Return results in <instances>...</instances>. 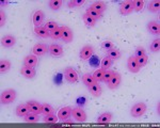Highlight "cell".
Segmentation results:
<instances>
[{
	"instance_id": "obj_1",
	"label": "cell",
	"mask_w": 160,
	"mask_h": 128,
	"mask_svg": "<svg viewBox=\"0 0 160 128\" xmlns=\"http://www.w3.org/2000/svg\"><path fill=\"white\" fill-rule=\"evenodd\" d=\"M16 99V91L13 89L6 90L1 93L0 96V101L2 105H10Z\"/></svg>"
},
{
	"instance_id": "obj_2",
	"label": "cell",
	"mask_w": 160,
	"mask_h": 128,
	"mask_svg": "<svg viewBox=\"0 0 160 128\" xmlns=\"http://www.w3.org/2000/svg\"><path fill=\"white\" fill-rule=\"evenodd\" d=\"M148 110V106H146L144 102H137L133 105L130 109V114L133 117H140L142 116Z\"/></svg>"
},
{
	"instance_id": "obj_3",
	"label": "cell",
	"mask_w": 160,
	"mask_h": 128,
	"mask_svg": "<svg viewBox=\"0 0 160 128\" xmlns=\"http://www.w3.org/2000/svg\"><path fill=\"white\" fill-rule=\"evenodd\" d=\"M72 116L76 120L77 122H80V123H83L87 121V113L81 107H74L72 109Z\"/></svg>"
},
{
	"instance_id": "obj_4",
	"label": "cell",
	"mask_w": 160,
	"mask_h": 128,
	"mask_svg": "<svg viewBox=\"0 0 160 128\" xmlns=\"http://www.w3.org/2000/svg\"><path fill=\"white\" fill-rule=\"evenodd\" d=\"M64 78H65V80L69 83H76L77 81H78L79 77H78L77 71H75L73 67L68 66V67H66L65 70H64Z\"/></svg>"
},
{
	"instance_id": "obj_5",
	"label": "cell",
	"mask_w": 160,
	"mask_h": 128,
	"mask_svg": "<svg viewBox=\"0 0 160 128\" xmlns=\"http://www.w3.org/2000/svg\"><path fill=\"white\" fill-rule=\"evenodd\" d=\"M61 30H62L61 40L63 41L64 43H66V44H68V43L73 42V40H74L73 30H72L69 27H68V26H62Z\"/></svg>"
},
{
	"instance_id": "obj_6",
	"label": "cell",
	"mask_w": 160,
	"mask_h": 128,
	"mask_svg": "<svg viewBox=\"0 0 160 128\" xmlns=\"http://www.w3.org/2000/svg\"><path fill=\"white\" fill-rule=\"evenodd\" d=\"M93 55H94V48H93L91 45H84L83 47H82V49L80 50V52H79L80 59H81V60H83V61L90 60Z\"/></svg>"
},
{
	"instance_id": "obj_7",
	"label": "cell",
	"mask_w": 160,
	"mask_h": 128,
	"mask_svg": "<svg viewBox=\"0 0 160 128\" xmlns=\"http://www.w3.org/2000/svg\"><path fill=\"white\" fill-rule=\"evenodd\" d=\"M133 12V7H132V1L130 0H125L122 3L120 4V13L124 16H127V15L131 14Z\"/></svg>"
},
{
	"instance_id": "obj_8",
	"label": "cell",
	"mask_w": 160,
	"mask_h": 128,
	"mask_svg": "<svg viewBox=\"0 0 160 128\" xmlns=\"http://www.w3.org/2000/svg\"><path fill=\"white\" fill-rule=\"evenodd\" d=\"M47 52H49V46L42 44V43L35 44L34 47L32 48V53L35 56H45Z\"/></svg>"
},
{
	"instance_id": "obj_9",
	"label": "cell",
	"mask_w": 160,
	"mask_h": 128,
	"mask_svg": "<svg viewBox=\"0 0 160 128\" xmlns=\"http://www.w3.org/2000/svg\"><path fill=\"white\" fill-rule=\"evenodd\" d=\"M121 81H122V76H121V74L114 73L113 76L111 77L110 80L107 82V86L110 90H115L117 88H118V86L121 84Z\"/></svg>"
},
{
	"instance_id": "obj_10",
	"label": "cell",
	"mask_w": 160,
	"mask_h": 128,
	"mask_svg": "<svg viewBox=\"0 0 160 128\" xmlns=\"http://www.w3.org/2000/svg\"><path fill=\"white\" fill-rule=\"evenodd\" d=\"M127 67H128V70H129V71H131V73H133V74L139 73L141 70V67L139 66L138 62H137V58L133 57V56H131V57L128 58Z\"/></svg>"
},
{
	"instance_id": "obj_11",
	"label": "cell",
	"mask_w": 160,
	"mask_h": 128,
	"mask_svg": "<svg viewBox=\"0 0 160 128\" xmlns=\"http://www.w3.org/2000/svg\"><path fill=\"white\" fill-rule=\"evenodd\" d=\"M38 59L35 55H29L26 56L24 58V66H28V67H32L34 68L35 66H38Z\"/></svg>"
},
{
	"instance_id": "obj_12",
	"label": "cell",
	"mask_w": 160,
	"mask_h": 128,
	"mask_svg": "<svg viewBox=\"0 0 160 128\" xmlns=\"http://www.w3.org/2000/svg\"><path fill=\"white\" fill-rule=\"evenodd\" d=\"M49 53L55 58H60L64 55V50L59 44H51L49 46Z\"/></svg>"
},
{
	"instance_id": "obj_13",
	"label": "cell",
	"mask_w": 160,
	"mask_h": 128,
	"mask_svg": "<svg viewBox=\"0 0 160 128\" xmlns=\"http://www.w3.org/2000/svg\"><path fill=\"white\" fill-rule=\"evenodd\" d=\"M15 44H16V38L13 37V35L8 34L1 37V45L4 48H11Z\"/></svg>"
},
{
	"instance_id": "obj_14",
	"label": "cell",
	"mask_w": 160,
	"mask_h": 128,
	"mask_svg": "<svg viewBox=\"0 0 160 128\" xmlns=\"http://www.w3.org/2000/svg\"><path fill=\"white\" fill-rule=\"evenodd\" d=\"M58 117L60 121H65V120H68L69 116L72 115V108L71 107H62V108L58 111Z\"/></svg>"
},
{
	"instance_id": "obj_15",
	"label": "cell",
	"mask_w": 160,
	"mask_h": 128,
	"mask_svg": "<svg viewBox=\"0 0 160 128\" xmlns=\"http://www.w3.org/2000/svg\"><path fill=\"white\" fill-rule=\"evenodd\" d=\"M27 106L29 107L30 112H33V113H37L40 115L42 113V104H40L37 101H29L27 102Z\"/></svg>"
},
{
	"instance_id": "obj_16",
	"label": "cell",
	"mask_w": 160,
	"mask_h": 128,
	"mask_svg": "<svg viewBox=\"0 0 160 128\" xmlns=\"http://www.w3.org/2000/svg\"><path fill=\"white\" fill-rule=\"evenodd\" d=\"M44 18H45V15H44L43 11H41V10H38V11H35L34 14H33L32 22H33V24H34L35 27H40V26L43 24Z\"/></svg>"
},
{
	"instance_id": "obj_17",
	"label": "cell",
	"mask_w": 160,
	"mask_h": 128,
	"mask_svg": "<svg viewBox=\"0 0 160 128\" xmlns=\"http://www.w3.org/2000/svg\"><path fill=\"white\" fill-rule=\"evenodd\" d=\"M20 74L27 79H32L34 78L35 75H37V71L32 67H28V66H22L20 68Z\"/></svg>"
},
{
	"instance_id": "obj_18",
	"label": "cell",
	"mask_w": 160,
	"mask_h": 128,
	"mask_svg": "<svg viewBox=\"0 0 160 128\" xmlns=\"http://www.w3.org/2000/svg\"><path fill=\"white\" fill-rule=\"evenodd\" d=\"M29 112H30V110H29V107L27 106V104H20L16 107V109H15V113H16L17 116H20V117H25Z\"/></svg>"
},
{
	"instance_id": "obj_19",
	"label": "cell",
	"mask_w": 160,
	"mask_h": 128,
	"mask_svg": "<svg viewBox=\"0 0 160 128\" xmlns=\"http://www.w3.org/2000/svg\"><path fill=\"white\" fill-rule=\"evenodd\" d=\"M148 30L149 33L154 35H159L160 33V25L158 22H155V20H152L148 24Z\"/></svg>"
},
{
	"instance_id": "obj_20",
	"label": "cell",
	"mask_w": 160,
	"mask_h": 128,
	"mask_svg": "<svg viewBox=\"0 0 160 128\" xmlns=\"http://www.w3.org/2000/svg\"><path fill=\"white\" fill-rule=\"evenodd\" d=\"M113 115L111 112H104L97 117V123L98 124H109V123L112 121Z\"/></svg>"
},
{
	"instance_id": "obj_21",
	"label": "cell",
	"mask_w": 160,
	"mask_h": 128,
	"mask_svg": "<svg viewBox=\"0 0 160 128\" xmlns=\"http://www.w3.org/2000/svg\"><path fill=\"white\" fill-rule=\"evenodd\" d=\"M89 92L92 94L94 97H99L100 95H102V86H100V84L98 82L92 84L91 86H89Z\"/></svg>"
},
{
	"instance_id": "obj_22",
	"label": "cell",
	"mask_w": 160,
	"mask_h": 128,
	"mask_svg": "<svg viewBox=\"0 0 160 128\" xmlns=\"http://www.w3.org/2000/svg\"><path fill=\"white\" fill-rule=\"evenodd\" d=\"M92 9H94L95 11L99 12L100 14H102L106 10H107V3L104 1H94L91 6Z\"/></svg>"
},
{
	"instance_id": "obj_23",
	"label": "cell",
	"mask_w": 160,
	"mask_h": 128,
	"mask_svg": "<svg viewBox=\"0 0 160 128\" xmlns=\"http://www.w3.org/2000/svg\"><path fill=\"white\" fill-rule=\"evenodd\" d=\"M34 33H35V35H38V37H43V38L50 37V32H48L44 26L35 27L34 28Z\"/></svg>"
},
{
	"instance_id": "obj_24",
	"label": "cell",
	"mask_w": 160,
	"mask_h": 128,
	"mask_svg": "<svg viewBox=\"0 0 160 128\" xmlns=\"http://www.w3.org/2000/svg\"><path fill=\"white\" fill-rule=\"evenodd\" d=\"M107 57L110 58L112 61H115L122 57V52L118 49H117V48H113V49L107 51Z\"/></svg>"
},
{
	"instance_id": "obj_25",
	"label": "cell",
	"mask_w": 160,
	"mask_h": 128,
	"mask_svg": "<svg viewBox=\"0 0 160 128\" xmlns=\"http://www.w3.org/2000/svg\"><path fill=\"white\" fill-rule=\"evenodd\" d=\"M82 20H83L84 25H86L87 27H89V28L95 27V25H96V22H97V20H95L94 18H92L91 16H89L87 13H84V14L82 15Z\"/></svg>"
},
{
	"instance_id": "obj_26",
	"label": "cell",
	"mask_w": 160,
	"mask_h": 128,
	"mask_svg": "<svg viewBox=\"0 0 160 128\" xmlns=\"http://www.w3.org/2000/svg\"><path fill=\"white\" fill-rule=\"evenodd\" d=\"M82 82L89 88V86H91L92 84L96 83L97 81L95 80V78L93 77V75H91V74H84V75L82 76Z\"/></svg>"
},
{
	"instance_id": "obj_27",
	"label": "cell",
	"mask_w": 160,
	"mask_h": 128,
	"mask_svg": "<svg viewBox=\"0 0 160 128\" xmlns=\"http://www.w3.org/2000/svg\"><path fill=\"white\" fill-rule=\"evenodd\" d=\"M148 11L153 13H158L160 11V1L159 0H153L148 2Z\"/></svg>"
},
{
	"instance_id": "obj_28",
	"label": "cell",
	"mask_w": 160,
	"mask_h": 128,
	"mask_svg": "<svg viewBox=\"0 0 160 128\" xmlns=\"http://www.w3.org/2000/svg\"><path fill=\"white\" fill-rule=\"evenodd\" d=\"M11 66L12 64L9 60H1L0 61V73L1 74L8 73V71L11 70Z\"/></svg>"
},
{
	"instance_id": "obj_29",
	"label": "cell",
	"mask_w": 160,
	"mask_h": 128,
	"mask_svg": "<svg viewBox=\"0 0 160 128\" xmlns=\"http://www.w3.org/2000/svg\"><path fill=\"white\" fill-rule=\"evenodd\" d=\"M113 64V61L111 60L110 58H108L107 56L106 57H104L102 59V61H100V67L102 68V70H109V68L112 66Z\"/></svg>"
},
{
	"instance_id": "obj_30",
	"label": "cell",
	"mask_w": 160,
	"mask_h": 128,
	"mask_svg": "<svg viewBox=\"0 0 160 128\" xmlns=\"http://www.w3.org/2000/svg\"><path fill=\"white\" fill-rule=\"evenodd\" d=\"M26 123H37L40 121V117H38V114L33 113V112H29L26 116L24 117Z\"/></svg>"
},
{
	"instance_id": "obj_31",
	"label": "cell",
	"mask_w": 160,
	"mask_h": 128,
	"mask_svg": "<svg viewBox=\"0 0 160 128\" xmlns=\"http://www.w3.org/2000/svg\"><path fill=\"white\" fill-rule=\"evenodd\" d=\"M87 14L89 15V16H91L92 18H94L95 20H99L102 17V14H100L99 12L95 11V10L92 9L91 7H88V9H87Z\"/></svg>"
},
{
	"instance_id": "obj_32",
	"label": "cell",
	"mask_w": 160,
	"mask_h": 128,
	"mask_svg": "<svg viewBox=\"0 0 160 128\" xmlns=\"http://www.w3.org/2000/svg\"><path fill=\"white\" fill-rule=\"evenodd\" d=\"M100 47H102V50H105L106 52H107V51H109L111 49H113V48H115V45H114V43H113L112 41L106 40V41H104V42L102 43Z\"/></svg>"
},
{
	"instance_id": "obj_33",
	"label": "cell",
	"mask_w": 160,
	"mask_h": 128,
	"mask_svg": "<svg viewBox=\"0 0 160 128\" xmlns=\"http://www.w3.org/2000/svg\"><path fill=\"white\" fill-rule=\"evenodd\" d=\"M59 117L58 115L52 113V114H48V115H45L43 119V121L45 123H47V124H55V123L58 122Z\"/></svg>"
},
{
	"instance_id": "obj_34",
	"label": "cell",
	"mask_w": 160,
	"mask_h": 128,
	"mask_svg": "<svg viewBox=\"0 0 160 128\" xmlns=\"http://www.w3.org/2000/svg\"><path fill=\"white\" fill-rule=\"evenodd\" d=\"M48 6H49L51 10L57 11V10H59L63 6V1H62V0H50V1L48 2Z\"/></svg>"
},
{
	"instance_id": "obj_35",
	"label": "cell",
	"mask_w": 160,
	"mask_h": 128,
	"mask_svg": "<svg viewBox=\"0 0 160 128\" xmlns=\"http://www.w3.org/2000/svg\"><path fill=\"white\" fill-rule=\"evenodd\" d=\"M42 113L44 115H48V114H52L55 113V109L52 106H50L49 104H42Z\"/></svg>"
},
{
	"instance_id": "obj_36",
	"label": "cell",
	"mask_w": 160,
	"mask_h": 128,
	"mask_svg": "<svg viewBox=\"0 0 160 128\" xmlns=\"http://www.w3.org/2000/svg\"><path fill=\"white\" fill-rule=\"evenodd\" d=\"M144 1L143 0H133L132 1V7L135 12H141L144 7Z\"/></svg>"
},
{
	"instance_id": "obj_37",
	"label": "cell",
	"mask_w": 160,
	"mask_h": 128,
	"mask_svg": "<svg viewBox=\"0 0 160 128\" xmlns=\"http://www.w3.org/2000/svg\"><path fill=\"white\" fill-rule=\"evenodd\" d=\"M149 49L152 52H159L160 51V40L159 38H155L153 42L151 43Z\"/></svg>"
},
{
	"instance_id": "obj_38",
	"label": "cell",
	"mask_w": 160,
	"mask_h": 128,
	"mask_svg": "<svg viewBox=\"0 0 160 128\" xmlns=\"http://www.w3.org/2000/svg\"><path fill=\"white\" fill-rule=\"evenodd\" d=\"M104 73H105V70H102V67H100V68H96V70L94 71V73H93V77H94L95 80H96L97 82H99V81L102 80V76H104Z\"/></svg>"
},
{
	"instance_id": "obj_39",
	"label": "cell",
	"mask_w": 160,
	"mask_h": 128,
	"mask_svg": "<svg viewBox=\"0 0 160 128\" xmlns=\"http://www.w3.org/2000/svg\"><path fill=\"white\" fill-rule=\"evenodd\" d=\"M84 3H86V1H84V0H72V1L68 2V7H69V9H73V7H82Z\"/></svg>"
},
{
	"instance_id": "obj_40",
	"label": "cell",
	"mask_w": 160,
	"mask_h": 128,
	"mask_svg": "<svg viewBox=\"0 0 160 128\" xmlns=\"http://www.w3.org/2000/svg\"><path fill=\"white\" fill-rule=\"evenodd\" d=\"M137 62H138L139 66L142 68L144 66H146L148 64V56H142V57L137 58Z\"/></svg>"
},
{
	"instance_id": "obj_41",
	"label": "cell",
	"mask_w": 160,
	"mask_h": 128,
	"mask_svg": "<svg viewBox=\"0 0 160 128\" xmlns=\"http://www.w3.org/2000/svg\"><path fill=\"white\" fill-rule=\"evenodd\" d=\"M44 27L46 28V30H47L48 32H52L53 30H56L57 28L59 27V26H58V24H57V22H52V20H51V22H46V25L44 26Z\"/></svg>"
},
{
	"instance_id": "obj_42",
	"label": "cell",
	"mask_w": 160,
	"mask_h": 128,
	"mask_svg": "<svg viewBox=\"0 0 160 128\" xmlns=\"http://www.w3.org/2000/svg\"><path fill=\"white\" fill-rule=\"evenodd\" d=\"M61 34H62L61 27H58L56 30H53L52 32H50V37L53 38V40H60V38H61Z\"/></svg>"
},
{
	"instance_id": "obj_43",
	"label": "cell",
	"mask_w": 160,
	"mask_h": 128,
	"mask_svg": "<svg viewBox=\"0 0 160 128\" xmlns=\"http://www.w3.org/2000/svg\"><path fill=\"white\" fill-rule=\"evenodd\" d=\"M115 71H110V70H106L105 71V73H104V76H102V81H104L105 83H107L108 81L111 79V77L113 76V74H114Z\"/></svg>"
},
{
	"instance_id": "obj_44",
	"label": "cell",
	"mask_w": 160,
	"mask_h": 128,
	"mask_svg": "<svg viewBox=\"0 0 160 128\" xmlns=\"http://www.w3.org/2000/svg\"><path fill=\"white\" fill-rule=\"evenodd\" d=\"M142 56H146V50H145V48H144V47H142V46H139V47L136 48L135 56H133V57L139 58V57H142Z\"/></svg>"
},
{
	"instance_id": "obj_45",
	"label": "cell",
	"mask_w": 160,
	"mask_h": 128,
	"mask_svg": "<svg viewBox=\"0 0 160 128\" xmlns=\"http://www.w3.org/2000/svg\"><path fill=\"white\" fill-rule=\"evenodd\" d=\"M6 20H7V17H6V13L3 12V10L0 11V26L3 27L6 25Z\"/></svg>"
},
{
	"instance_id": "obj_46",
	"label": "cell",
	"mask_w": 160,
	"mask_h": 128,
	"mask_svg": "<svg viewBox=\"0 0 160 128\" xmlns=\"http://www.w3.org/2000/svg\"><path fill=\"white\" fill-rule=\"evenodd\" d=\"M98 64L100 65V63H98V57H94V59L91 61V65L92 66H98Z\"/></svg>"
},
{
	"instance_id": "obj_47",
	"label": "cell",
	"mask_w": 160,
	"mask_h": 128,
	"mask_svg": "<svg viewBox=\"0 0 160 128\" xmlns=\"http://www.w3.org/2000/svg\"><path fill=\"white\" fill-rule=\"evenodd\" d=\"M61 77H62L61 74H58V75L55 77V80H56V82L58 83V84L60 83V78H61Z\"/></svg>"
},
{
	"instance_id": "obj_48",
	"label": "cell",
	"mask_w": 160,
	"mask_h": 128,
	"mask_svg": "<svg viewBox=\"0 0 160 128\" xmlns=\"http://www.w3.org/2000/svg\"><path fill=\"white\" fill-rule=\"evenodd\" d=\"M8 3H9V1H6V0H2L1 1V6H3V7H6V6H8Z\"/></svg>"
}]
</instances>
